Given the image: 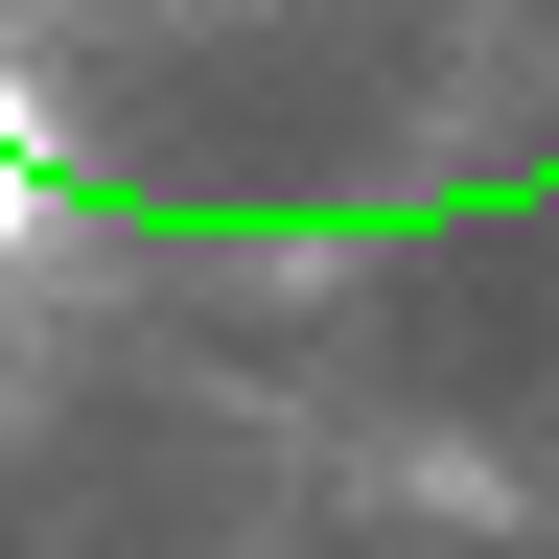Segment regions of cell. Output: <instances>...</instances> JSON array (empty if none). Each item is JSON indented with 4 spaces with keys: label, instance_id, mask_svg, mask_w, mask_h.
<instances>
[{
    "label": "cell",
    "instance_id": "1",
    "mask_svg": "<svg viewBox=\"0 0 559 559\" xmlns=\"http://www.w3.org/2000/svg\"><path fill=\"white\" fill-rule=\"evenodd\" d=\"M47 234V164H24V117H0V257H24Z\"/></svg>",
    "mask_w": 559,
    "mask_h": 559
}]
</instances>
